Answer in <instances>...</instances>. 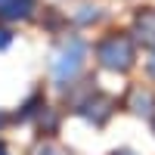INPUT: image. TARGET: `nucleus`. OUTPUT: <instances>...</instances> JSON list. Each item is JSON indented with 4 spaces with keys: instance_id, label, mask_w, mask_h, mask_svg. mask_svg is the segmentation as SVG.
Listing matches in <instances>:
<instances>
[{
    "instance_id": "obj_11",
    "label": "nucleus",
    "mask_w": 155,
    "mask_h": 155,
    "mask_svg": "<svg viewBox=\"0 0 155 155\" xmlns=\"http://www.w3.org/2000/svg\"><path fill=\"white\" fill-rule=\"evenodd\" d=\"M9 44H12V34H9L6 28H0V50H6Z\"/></svg>"
},
{
    "instance_id": "obj_7",
    "label": "nucleus",
    "mask_w": 155,
    "mask_h": 155,
    "mask_svg": "<svg viewBox=\"0 0 155 155\" xmlns=\"http://www.w3.org/2000/svg\"><path fill=\"white\" fill-rule=\"evenodd\" d=\"M47 109V102H44V93H34L25 106L16 112V121H31V118H41V112Z\"/></svg>"
},
{
    "instance_id": "obj_15",
    "label": "nucleus",
    "mask_w": 155,
    "mask_h": 155,
    "mask_svg": "<svg viewBox=\"0 0 155 155\" xmlns=\"http://www.w3.org/2000/svg\"><path fill=\"white\" fill-rule=\"evenodd\" d=\"M6 121H9V118H6V115H3V112H0V127H6Z\"/></svg>"
},
{
    "instance_id": "obj_10",
    "label": "nucleus",
    "mask_w": 155,
    "mask_h": 155,
    "mask_svg": "<svg viewBox=\"0 0 155 155\" xmlns=\"http://www.w3.org/2000/svg\"><path fill=\"white\" fill-rule=\"evenodd\" d=\"M81 9H84V12H78V16H74L78 22H96V19H99L96 6H81Z\"/></svg>"
},
{
    "instance_id": "obj_5",
    "label": "nucleus",
    "mask_w": 155,
    "mask_h": 155,
    "mask_svg": "<svg viewBox=\"0 0 155 155\" xmlns=\"http://www.w3.org/2000/svg\"><path fill=\"white\" fill-rule=\"evenodd\" d=\"M134 34H137L140 44H146V47L155 50V9L137 12V19H134Z\"/></svg>"
},
{
    "instance_id": "obj_4",
    "label": "nucleus",
    "mask_w": 155,
    "mask_h": 155,
    "mask_svg": "<svg viewBox=\"0 0 155 155\" xmlns=\"http://www.w3.org/2000/svg\"><path fill=\"white\" fill-rule=\"evenodd\" d=\"M127 109H130L134 115H140V118H155V93L146 87H134L130 96H127Z\"/></svg>"
},
{
    "instance_id": "obj_1",
    "label": "nucleus",
    "mask_w": 155,
    "mask_h": 155,
    "mask_svg": "<svg viewBox=\"0 0 155 155\" xmlns=\"http://www.w3.org/2000/svg\"><path fill=\"white\" fill-rule=\"evenodd\" d=\"M134 59H137V50H134V37L124 34V31H112L106 34L102 41L96 44V62L106 71H130L134 68Z\"/></svg>"
},
{
    "instance_id": "obj_6",
    "label": "nucleus",
    "mask_w": 155,
    "mask_h": 155,
    "mask_svg": "<svg viewBox=\"0 0 155 155\" xmlns=\"http://www.w3.org/2000/svg\"><path fill=\"white\" fill-rule=\"evenodd\" d=\"M31 9H34V0H6V3L0 6V19H6V22L28 19Z\"/></svg>"
},
{
    "instance_id": "obj_14",
    "label": "nucleus",
    "mask_w": 155,
    "mask_h": 155,
    "mask_svg": "<svg viewBox=\"0 0 155 155\" xmlns=\"http://www.w3.org/2000/svg\"><path fill=\"white\" fill-rule=\"evenodd\" d=\"M0 155H9V149H6V143L0 140Z\"/></svg>"
},
{
    "instance_id": "obj_2",
    "label": "nucleus",
    "mask_w": 155,
    "mask_h": 155,
    "mask_svg": "<svg viewBox=\"0 0 155 155\" xmlns=\"http://www.w3.org/2000/svg\"><path fill=\"white\" fill-rule=\"evenodd\" d=\"M84 59H87V44L81 37H68V41H62L53 50V56H50V71H53V78L65 87V84H71V78L84 68Z\"/></svg>"
},
{
    "instance_id": "obj_3",
    "label": "nucleus",
    "mask_w": 155,
    "mask_h": 155,
    "mask_svg": "<svg viewBox=\"0 0 155 155\" xmlns=\"http://www.w3.org/2000/svg\"><path fill=\"white\" fill-rule=\"evenodd\" d=\"M74 112L81 115V118H87L90 124L102 127V124H106V121L112 118V112H115V99H112V96H106V93H99V90H96V93H93V96H87V99L81 102V106L74 109Z\"/></svg>"
},
{
    "instance_id": "obj_8",
    "label": "nucleus",
    "mask_w": 155,
    "mask_h": 155,
    "mask_svg": "<svg viewBox=\"0 0 155 155\" xmlns=\"http://www.w3.org/2000/svg\"><path fill=\"white\" fill-rule=\"evenodd\" d=\"M37 124H41L44 134H53V130H56V112H53V109H44L41 118H37Z\"/></svg>"
},
{
    "instance_id": "obj_13",
    "label": "nucleus",
    "mask_w": 155,
    "mask_h": 155,
    "mask_svg": "<svg viewBox=\"0 0 155 155\" xmlns=\"http://www.w3.org/2000/svg\"><path fill=\"white\" fill-rule=\"evenodd\" d=\"M112 155H137V152H130V149H118V152H112Z\"/></svg>"
},
{
    "instance_id": "obj_9",
    "label": "nucleus",
    "mask_w": 155,
    "mask_h": 155,
    "mask_svg": "<svg viewBox=\"0 0 155 155\" xmlns=\"http://www.w3.org/2000/svg\"><path fill=\"white\" fill-rule=\"evenodd\" d=\"M31 155H62L53 143H50V140H47V143H44V140H41V143H37L34 149H31Z\"/></svg>"
},
{
    "instance_id": "obj_12",
    "label": "nucleus",
    "mask_w": 155,
    "mask_h": 155,
    "mask_svg": "<svg viewBox=\"0 0 155 155\" xmlns=\"http://www.w3.org/2000/svg\"><path fill=\"white\" fill-rule=\"evenodd\" d=\"M146 71L155 78V50H152V56H149V62H146Z\"/></svg>"
},
{
    "instance_id": "obj_16",
    "label": "nucleus",
    "mask_w": 155,
    "mask_h": 155,
    "mask_svg": "<svg viewBox=\"0 0 155 155\" xmlns=\"http://www.w3.org/2000/svg\"><path fill=\"white\" fill-rule=\"evenodd\" d=\"M3 3H6V0H0V6H3Z\"/></svg>"
}]
</instances>
